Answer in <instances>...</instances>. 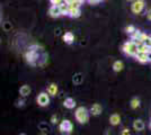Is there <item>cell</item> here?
I'll return each mask as SVG.
<instances>
[{
  "label": "cell",
  "instance_id": "1",
  "mask_svg": "<svg viewBox=\"0 0 151 135\" xmlns=\"http://www.w3.org/2000/svg\"><path fill=\"white\" fill-rule=\"evenodd\" d=\"M89 115H90V111L86 107L80 106V107H77L76 108L75 118L79 124H86V123H88Z\"/></svg>",
  "mask_w": 151,
  "mask_h": 135
},
{
  "label": "cell",
  "instance_id": "2",
  "mask_svg": "<svg viewBox=\"0 0 151 135\" xmlns=\"http://www.w3.org/2000/svg\"><path fill=\"white\" fill-rule=\"evenodd\" d=\"M38 46L37 45H33L29 47V50L26 52L25 59L27 61V63H29L31 65H35L38 60V52H37Z\"/></svg>",
  "mask_w": 151,
  "mask_h": 135
},
{
  "label": "cell",
  "instance_id": "3",
  "mask_svg": "<svg viewBox=\"0 0 151 135\" xmlns=\"http://www.w3.org/2000/svg\"><path fill=\"white\" fill-rule=\"evenodd\" d=\"M123 52L125 53L126 55H130V56H135L139 53L138 51V45L135 44L132 41H129L123 44Z\"/></svg>",
  "mask_w": 151,
  "mask_h": 135
},
{
  "label": "cell",
  "instance_id": "4",
  "mask_svg": "<svg viewBox=\"0 0 151 135\" xmlns=\"http://www.w3.org/2000/svg\"><path fill=\"white\" fill-rule=\"evenodd\" d=\"M73 129V125L69 119H63L62 122L59 124V131L63 134H71Z\"/></svg>",
  "mask_w": 151,
  "mask_h": 135
},
{
  "label": "cell",
  "instance_id": "5",
  "mask_svg": "<svg viewBox=\"0 0 151 135\" xmlns=\"http://www.w3.org/2000/svg\"><path fill=\"white\" fill-rule=\"evenodd\" d=\"M145 0H135L134 2H132V5H131V10H132L133 14L138 15V14H140L145 9Z\"/></svg>",
  "mask_w": 151,
  "mask_h": 135
},
{
  "label": "cell",
  "instance_id": "6",
  "mask_svg": "<svg viewBox=\"0 0 151 135\" xmlns=\"http://www.w3.org/2000/svg\"><path fill=\"white\" fill-rule=\"evenodd\" d=\"M36 101H37L38 106L45 107V106H47L50 104V95L47 92H41V94H38Z\"/></svg>",
  "mask_w": 151,
  "mask_h": 135
},
{
  "label": "cell",
  "instance_id": "7",
  "mask_svg": "<svg viewBox=\"0 0 151 135\" xmlns=\"http://www.w3.org/2000/svg\"><path fill=\"white\" fill-rule=\"evenodd\" d=\"M49 15L53 18H58V17L62 16L60 6H51V8L49 9Z\"/></svg>",
  "mask_w": 151,
  "mask_h": 135
},
{
  "label": "cell",
  "instance_id": "8",
  "mask_svg": "<svg viewBox=\"0 0 151 135\" xmlns=\"http://www.w3.org/2000/svg\"><path fill=\"white\" fill-rule=\"evenodd\" d=\"M90 114L93 116H98L101 114V111H103V107H101V104H94L91 107H90Z\"/></svg>",
  "mask_w": 151,
  "mask_h": 135
},
{
  "label": "cell",
  "instance_id": "9",
  "mask_svg": "<svg viewBox=\"0 0 151 135\" xmlns=\"http://www.w3.org/2000/svg\"><path fill=\"white\" fill-rule=\"evenodd\" d=\"M132 126H133V129H134V131H137V132H141V131H143V129H145V124L142 119H135V121L133 122Z\"/></svg>",
  "mask_w": 151,
  "mask_h": 135
},
{
  "label": "cell",
  "instance_id": "10",
  "mask_svg": "<svg viewBox=\"0 0 151 135\" xmlns=\"http://www.w3.org/2000/svg\"><path fill=\"white\" fill-rule=\"evenodd\" d=\"M76 101L73 98H71V97H68V98H65L64 99V101H63V106L65 107V108H68V109H73L76 107Z\"/></svg>",
  "mask_w": 151,
  "mask_h": 135
},
{
  "label": "cell",
  "instance_id": "11",
  "mask_svg": "<svg viewBox=\"0 0 151 135\" xmlns=\"http://www.w3.org/2000/svg\"><path fill=\"white\" fill-rule=\"evenodd\" d=\"M148 53H149V52H148ZM148 53L139 52L134 58H135V60H137L138 62H140V63H147V62H149V60H148Z\"/></svg>",
  "mask_w": 151,
  "mask_h": 135
},
{
  "label": "cell",
  "instance_id": "12",
  "mask_svg": "<svg viewBox=\"0 0 151 135\" xmlns=\"http://www.w3.org/2000/svg\"><path fill=\"white\" fill-rule=\"evenodd\" d=\"M31 87L28 84H23L20 88H19V95L22 97H27L29 94H31Z\"/></svg>",
  "mask_w": 151,
  "mask_h": 135
},
{
  "label": "cell",
  "instance_id": "13",
  "mask_svg": "<svg viewBox=\"0 0 151 135\" xmlns=\"http://www.w3.org/2000/svg\"><path fill=\"white\" fill-rule=\"evenodd\" d=\"M109 123L111 125L116 126V125H120L121 124V116L119 114H112L109 116Z\"/></svg>",
  "mask_w": 151,
  "mask_h": 135
},
{
  "label": "cell",
  "instance_id": "14",
  "mask_svg": "<svg viewBox=\"0 0 151 135\" xmlns=\"http://www.w3.org/2000/svg\"><path fill=\"white\" fill-rule=\"evenodd\" d=\"M63 41H64V43H67V44H72L73 41H75V35H73V33H71V32L65 33V34L63 35Z\"/></svg>",
  "mask_w": 151,
  "mask_h": 135
},
{
  "label": "cell",
  "instance_id": "15",
  "mask_svg": "<svg viewBox=\"0 0 151 135\" xmlns=\"http://www.w3.org/2000/svg\"><path fill=\"white\" fill-rule=\"evenodd\" d=\"M58 91H59V88H58L57 84H50L49 87H47V94L50 96H57Z\"/></svg>",
  "mask_w": 151,
  "mask_h": 135
},
{
  "label": "cell",
  "instance_id": "16",
  "mask_svg": "<svg viewBox=\"0 0 151 135\" xmlns=\"http://www.w3.org/2000/svg\"><path fill=\"white\" fill-rule=\"evenodd\" d=\"M80 14H81L80 8H70L69 7V15L68 16H70L71 18H78L80 16Z\"/></svg>",
  "mask_w": 151,
  "mask_h": 135
},
{
  "label": "cell",
  "instance_id": "17",
  "mask_svg": "<svg viewBox=\"0 0 151 135\" xmlns=\"http://www.w3.org/2000/svg\"><path fill=\"white\" fill-rule=\"evenodd\" d=\"M72 82L75 84H81L83 82V74L82 73H76V74H73Z\"/></svg>",
  "mask_w": 151,
  "mask_h": 135
},
{
  "label": "cell",
  "instance_id": "18",
  "mask_svg": "<svg viewBox=\"0 0 151 135\" xmlns=\"http://www.w3.org/2000/svg\"><path fill=\"white\" fill-rule=\"evenodd\" d=\"M124 69V63L122 61H115L113 63V70L115 72H121Z\"/></svg>",
  "mask_w": 151,
  "mask_h": 135
},
{
  "label": "cell",
  "instance_id": "19",
  "mask_svg": "<svg viewBox=\"0 0 151 135\" xmlns=\"http://www.w3.org/2000/svg\"><path fill=\"white\" fill-rule=\"evenodd\" d=\"M38 129L40 131H42L43 133H45V132H50L51 131V126L47 124V123L45 122H41L40 124H38Z\"/></svg>",
  "mask_w": 151,
  "mask_h": 135
},
{
  "label": "cell",
  "instance_id": "20",
  "mask_svg": "<svg viewBox=\"0 0 151 135\" xmlns=\"http://www.w3.org/2000/svg\"><path fill=\"white\" fill-rule=\"evenodd\" d=\"M130 106H131V108L132 109H138L139 107H140V99L139 98H132L131 99V101H130Z\"/></svg>",
  "mask_w": 151,
  "mask_h": 135
},
{
  "label": "cell",
  "instance_id": "21",
  "mask_svg": "<svg viewBox=\"0 0 151 135\" xmlns=\"http://www.w3.org/2000/svg\"><path fill=\"white\" fill-rule=\"evenodd\" d=\"M60 9H61L62 16H68L69 15V5H67L65 2H63L62 5L60 6Z\"/></svg>",
  "mask_w": 151,
  "mask_h": 135
},
{
  "label": "cell",
  "instance_id": "22",
  "mask_svg": "<svg viewBox=\"0 0 151 135\" xmlns=\"http://www.w3.org/2000/svg\"><path fill=\"white\" fill-rule=\"evenodd\" d=\"M150 47H148L145 43H140L138 45V51L139 52H142V53H148V52H150Z\"/></svg>",
  "mask_w": 151,
  "mask_h": 135
},
{
  "label": "cell",
  "instance_id": "23",
  "mask_svg": "<svg viewBox=\"0 0 151 135\" xmlns=\"http://www.w3.org/2000/svg\"><path fill=\"white\" fill-rule=\"evenodd\" d=\"M125 32L127 33V34H130V35H131V34H133V33L135 32V27H134L133 25L126 26V27H125Z\"/></svg>",
  "mask_w": 151,
  "mask_h": 135
},
{
  "label": "cell",
  "instance_id": "24",
  "mask_svg": "<svg viewBox=\"0 0 151 135\" xmlns=\"http://www.w3.org/2000/svg\"><path fill=\"white\" fill-rule=\"evenodd\" d=\"M50 122H51V124L55 125V124H58V123H59V117H58L57 115H52V116H51Z\"/></svg>",
  "mask_w": 151,
  "mask_h": 135
},
{
  "label": "cell",
  "instance_id": "25",
  "mask_svg": "<svg viewBox=\"0 0 151 135\" xmlns=\"http://www.w3.org/2000/svg\"><path fill=\"white\" fill-rule=\"evenodd\" d=\"M51 4H52V6H61L63 2V0H50Z\"/></svg>",
  "mask_w": 151,
  "mask_h": 135
},
{
  "label": "cell",
  "instance_id": "26",
  "mask_svg": "<svg viewBox=\"0 0 151 135\" xmlns=\"http://www.w3.org/2000/svg\"><path fill=\"white\" fill-rule=\"evenodd\" d=\"M25 105V100L24 99H18V100H16V106L17 107H23Z\"/></svg>",
  "mask_w": 151,
  "mask_h": 135
},
{
  "label": "cell",
  "instance_id": "27",
  "mask_svg": "<svg viewBox=\"0 0 151 135\" xmlns=\"http://www.w3.org/2000/svg\"><path fill=\"white\" fill-rule=\"evenodd\" d=\"M143 43H145V44L147 45L148 47H150V49H151V36H148V37L145 39V41L143 42Z\"/></svg>",
  "mask_w": 151,
  "mask_h": 135
},
{
  "label": "cell",
  "instance_id": "28",
  "mask_svg": "<svg viewBox=\"0 0 151 135\" xmlns=\"http://www.w3.org/2000/svg\"><path fill=\"white\" fill-rule=\"evenodd\" d=\"M120 135H131V132H130V129H123Z\"/></svg>",
  "mask_w": 151,
  "mask_h": 135
},
{
  "label": "cell",
  "instance_id": "29",
  "mask_svg": "<svg viewBox=\"0 0 151 135\" xmlns=\"http://www.w3.org/2000/svg\"><path fill=\"white\" fill-rule=\"evenodd\" d=\"M67 5H72V4H75V2H79L78 0H63Z\"/></svg>",
  "mask_w": 151,
  "mask_h": 135
},
{
  "label": "cell",
  "instance_id": "30",
  "mask_svg": "<svg viewBox=\"0 0 151 135\" xmlns=\"http://www.w3.org/2000/svg\"><path fill=\"white\" fill-rule=\"evenodd\" d=\"M101 0H88V2L90 5H96V4H98Z\"/></svg>",
  "mask_w": 151,
  "mask_h": 135
},
{
  "label": "cell",
  "instance_id": "31",
  "mask_svg": "<svg viewBox=\"0 0 151 135\" xmlns=\"http://www.w3.org/2000/svg\"><path fill=\"white\" fill-rule=\"evenodd\" d=\"M147 17H148V19L151 20V8L148 10V13H147Z\"/></svg>",
  "mask_w": 151,
  "mask_h": 135
},
{
  "label": "cell",
  "instance_id": "32",
  "mask_svg": "<svg viewBox=\"0 0 151 135\" xmlns=\"http://www.w3.org/2000/svg\"><path fill=\"white\" fill-rule=\"evenodd\" d=\"M148 60H149V61L151 62V51L148 53Z\"/></svg>",
  "mask_w": 151,
  "mask_h": 135
},
{
  "label": "cell",
  "instance_id": "33",
  "mask_svg": "<svg viewBox=\"0 0 151 135\" xmlns=\"http://www.w3.org/2000/svg\"><path fill=\"white\" fill-rule=\"evenodd\" d=\"M5 28H6V29H8V28H9V25H8V24H6V26H5Z\"/></svg>",
  "mask_w": 151,
  "mask_h": 135
},
{
  "label": "cell",
  "instance_id": "34",
  "mask_svg": "<svg viewBox=\"0 0 151 135\" xmlns=\"http://www.w3.org/2000/svg\"><path fill=\"white\" fill-rule=\"evenodd\" d=\"M126 1H129V2H134L135 0H126Z\"/></svg>",
  "mask_w": 151,
  "mask_h": 135
},
{
  "label": "cell",
  "instance_id": "35",
  "mask_svg": "<svg viewBox=\"0 0 151 135\" xmlns=\"http://www.w3.org/2000/svg\"><path fill=\"white\" fill-rule=\"evenodd\" d=\"M19 135H27V134H26V133H20Z\"/></svg>",
  "mask_w": 151,
  "mask_h": 135
},
{
  "label": "cell",
  "instance_id": "36",
  "mask_svg": "<svg viewBox=\"0 0 151 135\" xmlns=\"http://www.w3.org/2000/svg\"><path fill=\"white\" fill-rule=\"evenodd\" d=\"M41 135H47V134H45V133H42V134H41Z\"/></svg>",
  "mask_w": 151,
  "mask_h": 135
},
{
  "label": "cell",
  "instance_id": "37",
  "mask_svg": "<svg viewBox=\"0 0 151 135\" xmlns=\"http://www.w3.org/2000/svg\"><path fill=\"white\" fill-rule=\"evenodd\" d=\"M150 129H151V122H150Z\"/></svg>",
  "mask_w": 151,
  "mask_h": 135
},
{
  "label": "cell",
  "instance_id": "38",
  "mask_svg": "<svg viewBox=\"0 0 151 135\" xmlns=\"http://www.w3.org/2000/svg\"><path fill=\"white\" fill-rule=\"evenodd\" d=\"M101 1H103V0H101Z\"/></svg>",
  "mask_w": 151,
  "mask_h": 135
},
{
  "label": "cell",
  "instance_id": "39",
  "mask_svg": "<svg viewBox=\"0 0 151 135\" xmlns=\"http://www.w3.org/2000/svg\"><path fill=\"white\" fill-rule=\"evenodd\" d=\"M150 51H151V50H150Z\"/></svg>",
  "mask_w": 151,
  "mask_h": 135
}]
</instances>
